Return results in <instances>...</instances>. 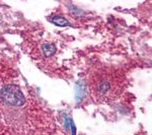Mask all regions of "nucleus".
Segmentation results:
<instances>
[{
  "instance_id": "f257e3e1",
  "label": "nucleus",
  "mask_w": 152,
  "mask_h": 135,
  "mask_svg": "<svg viewBox=\"0 0 152 135\" xmlns=\"http://www.w3.org/2000/svg\"><path fill=\"white\" fill-rule=\"evenodd\" d=\"M0 98L8 106L21 107L26 103V98L18 87L13 84L5 85L0 90Z\"/></svg>"
},
{
  "instance_id": "f03ea898",
  "label": "nucleus",
  "mask_w": 152,
  "mask_h": 135,
  "mask_svg": "<svg viewBox=\"0 0 152 135\" xmlns=\"http://www.w3.org/2000/svg\"><path fill=\"white\" fill-rule=\"evenodd\" d=\"M113 90V83L109 79H100L96 85V92L102 97H107Z\"/></svg>"
},
{
  "instance_id": "7ed1b4c3",
  "label": "nucleus",
  "mask_w": 152,
  "mask_h": 135,
  "mask_svg": "<svg viewBox=\"0 0 152 135\" xmlns=\"http://www.w3.org/2000/svg\"><path fill=\"white\" fill-rule=\"evenodd\" d=\"M87 85L84 80H79L75 84V100L77 103H80L84 100L87 95Z\"/></svg>"
},
{
  "instance_id": "20e7f679",
  "label": "nucleus",
  "mask_w": 152,
  "mask_h": 135,
  "mask_svg": "<svg viewBox=\"0 0 152 135\" xmlns=\"http://www.w3.org/2000/svg\"><path fill=\"white\" fill-rule=\"evenodd\" d=\"M42 51H43V54L46 56V57H51V56H53L54 54L56 53V51H57V48H56V46L54 45V44H45V45H43V47H42Z\"/></svg>"
},
{
  "instance_id": "39448f33",
  "label": "nucleus",
  "mask_w": 152,
  "mask_h": 135,
  "mask_svg": "<svg viewBox=\"0 0 152 135\" xmlns=\"http://www.w3.org/2000/svg\"><path fill=\"white\" fill-rule=\"evenodd\" d=\"M51 21L58 26H72V24H71L67 19L64 18L63 16H60V15L54 16V18L51 19Z\"/></svg>"
},
{
  "instance_id": "423d86ee",
  "label": "nucleus",
  "mask_w": 152,
  "mask_h": 135,
  "mask_svg": "<svg viewBox=\"0 0 152 135\" xmlns=\"http://www.w3.org/2000/svg\"><path fill=\"white\" fill-rule=\"evenodd\" d=\"M70 10L71 12L73 13V15H75V16H78V18H81V15H83V12L82 10H80V9H78V8H76V7L74 6H72V7H70Z\"/></svg>"
},
{
  "instance_id": "0eeeda50",
  "label": "nucleus",
  "mask_w": 152,
  "mask_h": 135,
  "mask_svg": "<svg viewBox=\"0 0 152 135\" xmlns=\"http://www.w3.org/2000/svg\"><path fill=\"white\" fill-rule=\"evenodd\" d=\"M71 129H72V135H76V131H75V126H74V123L73 121H71Z\"/></svg>"
}]
</instances>
